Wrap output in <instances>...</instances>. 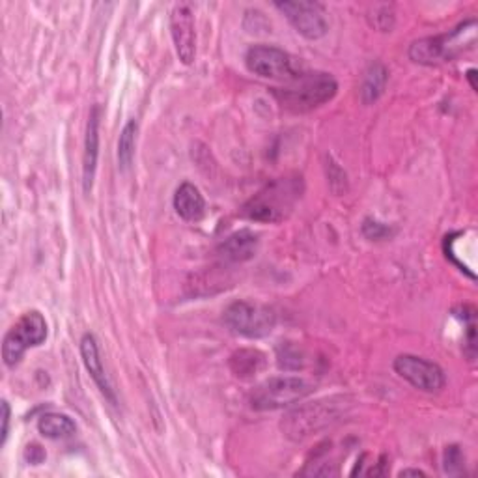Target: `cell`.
<instances>
[{"label":"cell","instance_id":"obj_17","mask_svg":"<svg viewBox=\"0 0 478 478\" xmlns=\"http://www.w3.org/2000/svg\"><path fill=\"white\" fill-rule=\"evenodd\" d=\"M264 364L266 357L259 350H239L230 357V369L241 380L259 374L264 369Z\"/></svg>","mask_w":478,"mask_h":478},{"label":"cell","instance_id":"obj_1","mask_svg":"<svg viewBox=\"0 0 478 478\" xmlns=\"http://www.w3.org/2000/svg\"><path fill=\"white\" fill-rule=\"evenodd\" d=\"M339 92L337 79L331 73L314 71L300 73L280 88H271V94L284 110L293 115L310 113V110L329 103Z\"/></svg>","mask_w":478,"mask_h":478},{"label":"cell","instance_id":"obj_26","mask_svg":"<svg viewBox=\"0 0 478 478\" xmlns=\"http://www.w3.org/2000/svg\"><path fill=\"white\" fill-rule=\"evenodd\" d=\"M467 79H469V83H471V88L476 92V90H478L476 81H474V79H476V69H469V71H467Z\"/></svg>","mask_w":478,"mask_h":478},{"label":"cell","instance_id":"obj_9","mask_svg":"<svg viewBox=\"0 0 478 478\" xmlns=\"http://www.w3.org/2000/svg\"><path fill=\"white\" fill-rule=\"evenodd\" d=\"M275 8L280 14H284L290 25L307 40H320L329 30L325 10L318 3H305V0H300V3L298 0H284V3H275Z\"/></svg>","mask_w":478,"mask_h":478},{"label":"cell","instance_id":"obj_12","mask_svg":"<svg viewBox=\"0 0 478 478\" xmlns=\"http://www.w3.org/2000/svg\"><path fill=\"white\" fill-rule=\"evenodd\" d=\"M99 124H101V108L94 105L86 124V138H85V154H83V188L85 193L92 191L96 170H97V158H99Z\"/></svg>","mask_w":478,"mask_h":478},{"label":"cell","instance_id":"obj_25","mask_svg":"<svg viewBox=\"0 0 478 478\" xmlns=\"http://www.w3.org/2000/svg\"><path fill=\"white\" fill-rule=\"evenodd\" d=\"M410 474H413V476H426V473H422L421 469H403V471H400V476H410Z\"/></svg>","mask_w":478,"mask_h":478},{"label":"cell","instance_id":"obj_5","mask_svg":"<svg viewBox=\"0 0 478 478\" xmlns=\"http://www.w3.org/2000/svg\"><path fill=\"white\" fill-rule=\"evenodd\" d=\"M47 335L49 327L44 314L38 310L25 312L5 337L3 359L6 366L15 369L26 350L42 346L47 341Z\"/></svg>","mask_w":478,"mask_h":478},{"label":"cell","instance_id":"obj_20","mask_svg":"<svg viewBox=\"0 0 478 478\" xmlns=\"http://www.w3.org/2000/svg\"><path fill=\"white\" fill-rule=\"evenodd\" d=\"M327 178H329V188L335 195H344L348 191V176L342 170V167L333 159V158H327Z\"/></svg>","mask_w":478,"mask_h":478},{"label":"cell","instance_id":"obj_4","mask_svg":"<svg viewBox=\"0 0 478 478\" xmlns=\"http://www.w3.org/2000/svg\"><path fill=\"white\" fill-rule=\"evenodd\" d=\"M312 392V385L298 376L270 378L250 394V408L256 412H275L293 406Z\"/></svg>","mask_w":478,"mask_h":478},{"label":"cell","instance_id":"obj_21","mask_svg":"<svg viewBox=\"0 0 478 478\" xmlns=\"http://www.w3.org/2000/svg\"><path fill=\"white\" fill-rule=\"evenodd\" d=\"M366 17H369L371 26H374L380 32H391L394 26V12H392V6L389 5L374 6Z\"/></svg>","mask_w":478,"mask_h":478},{"label":"cell","instance_id":"obj_2","mask_svg":"<svg viewBox=\"0 0 478 478\" xmlns=\"http://www.w3.org/2000/svg\"><path fill=\"white\" fill-rule=\"evenodd\" d=\"M303 195V179L279 178L256 193L241 209V215L254 223H279Z\"/></svg>","mask_w":478,"mask_h":478},{"label":"cell","instance_id":"obj_14","mask_svg":"<svg viewBox=\"0 0 478 478\" xmlns=\"http://www.w3.org/2000/svg\"><path fill=\"white\" fill-rule=\"evenodd\" d=\"M410 58L417 64L433 66L437 62L451 60L453 51L449 46V34L443 36H430V38H422L412 44L410 47Z\"/></svg>","mask_w":478,"mask_h":478},{"label":"cell","instance_id":"obj_19","mask_svg":"<svg viewBox=\"0 0 478 478\" xmlns=\"http://www.w3.org/2000/svg\"><path fill=\"white\" fill-rule=\"evenodd\" d=\"M137 133H138V124L135 120H129L118 138V167L122 172H127L133 165L135 159V146H137Z\"/></svg>","mask_w":478,"mask_h":478},{"label":"cell","instance_id":"obj_13","mask_svg":"<svg viewBox=\"0 0 478 478\" xmlns=\"http://www.w3.org/2000/svg\"><path fill=\"white\" fill-rule=\"evenodd\" d=\"M260 239L250 230H239L230 234L223 243L217 247V254L229 264H243L254 259L259 252Z\"/></svg>","mask_w":478,"mask_h":478},{"label":"cell","instance_id":"obj_16","mask_svg":"<svg viewBox=\"0 0 478 478\" xmlns=\"http://www.w3.org/2000/svg\"><path fill=\"white\" fill-rule=\"evenodd\" d=\"M387 81H389L387 67L381 62L371 64L364 73V79L361 85V101L364 105L376 103L383 96Z\"/></svg>","mask_w":478,"mask_h":478},{"label":"cell","instance_id":"obj_18","mask_svg":"<svg viewBox=\"0 0 478 478\" xmlns=\"http://www.w3.org/2000/svg\"><path fill=\"white\" fill-rule=\"evenodd\" d=\"M38 430L47 439H67L76 433L77 426H76V422H73V419H69L67 415L51 412V413H46L40 417Z\"/></svg>","mask_w":478,"mask_h":478},{"label":"cell","instance_id":"obj_22","mask_svg":"<svg viewBox=\"0 0 478 478\" xmlns=\"http://www.w3.org/2000/svg\"><path fill=\"white\" fill-rule=\"evenodd\" d=\"M463 467H465V458H463V453L458 445H451L447 447L445 451V456H443V469L447 474H462L463 473Z\"/></svg>","mask_w":478,"mask_h":478},{"label":"cell","instance_id":"obj_6","mask_svg":"<svg viewBox=\"0 0 478 478\" xmlns=\"http://www.w3.org/2000/svg\"><path fill=\"white\" fill-rule=\"evenodd\" d=\"M225 325L232 333L247 339H264L271 335L277 325V314L273 309L259 303L236 301L227 307L223 314Z\"/></svg>","mask_w":478,"mask_h":478},{"label":"cell","instance_id":"obj_3","mask_svg":"<svg viewBox=\"0 0 478 478\" xmlns=\"http://www.w3.org/2000/svg\"><path fill=\"white\" fill-rule=\"evenodd\" d=\"M348 396H329L290 412L282 421V430L291 441H305L307 437L333 426L350 410Z\"/></svg>","mask_w":478,"mask_h":478},{"label":"cell","instance_id":"obj_7","mask_svg":"<svg viewBox=\"0 0 478 478\" xmlns=\"http://www.w3.org/2000/svg\"><path fill=\"white\" fill-rule=\"evenodd\" d=\"M245 66L254 76L273 81H291L301 71L286 51L273 46H252L245 55Z\"/></svg>","mask_w":478,"mask_h":478},{"label":"cell","instance_id":"obj_8","mask_svg":"<svg viewBox=\"0 0 478 478\" xmlns=\"http://www.w3.org/2000/svg\"><path fill=\"white\" fill-rule=\"evenodd\" d=\"M394 372L422 392H439L447 385L445 371L433 361L403 353L394 359Z\"/></svg>","mask_w":478,"mask_h":478},{"label":"cell","instance_id":"obj_15","mask_svg":"<svg viewBox=\"0 0 478 478\" xmlns=\"http://www.w3.org/2000/svg\"><path fill=\"white\" fill-rule=\"evenodd\" d=\"M174 209L183 220H188V223H198L206 213V200L198 188L186 181L176 189Z\"/></svg>","mask_w":478,"mask_h":478},{"label":"cell","instance_id":"obj_10","mask_svg":"<svg viewBox=\"0 0 478 478\" xmlns=\"http://www.w3.org/2000/svg\"><path fill=\"white\" fill-rule=\"evenodd\" d=\"M170 34L178 58L189 66L197 56V28L193 8L186 3L176 5L170 12Z\"/></svg>","mask_w":478,"mask_h":478},{"label":"cell","instance_id":"obj_11","mask_svg":"<svg viewBox=\"0 0 478 478\" xmlns=\"http://www.w3.org/2000/svg\"><path fill=\"white\" fill-rule=\"evenodd\" d=\"M81 357H83V362L86 366L90 378L94 380V383L97 385V389L101 391L105 400H108L110 403H113V406H117V403H118L117 392H115L113 385H110V381H108V376H107L105 366H103V359H101V353H99L97 341H96V337L92 333H86L81 339Z\"/></svg>","mask_w":478,"mask_h":478},{"label":"cell","instance_id":"obj_23","mask_svg":"<svg viewBox=\"0 0 478 478\" xmlns=\"http://www.w3.org/2000/svg\"><path fill=\"white\" fill-rule=\"evenodd\" d=\"M362 234L371 241H381L391 236V229L376 219H366L362 223Z\"/></svg>","mask_w":478,"mask_h":478},{"label":"cell","instance_id":"obj_24","mask_svg":"<svg viewBox=\"0 0 478 478\" xmlns=\"http://www.w3.org/2000/svg\"><path fill=\"white\" fill-rule=\"evenodd\" d=\"M10 403L6 400H3V430H0V445H6L8 441V432H10Z\"/></svg>","mask_w":478,"mask_h":478}]
</instances>
